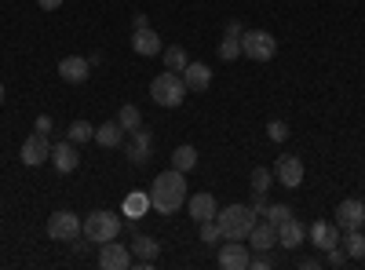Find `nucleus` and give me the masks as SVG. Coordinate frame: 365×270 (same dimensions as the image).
Instances as JSON below:
<instances>
[{
    "mask_svg": "<svg viewBox=\"0 0 365 270\" xmlns=\"http://www.w3.org/2000/svg\"><path fill=\"white\" fill-rule=\"evenodd\" d=\"M187 172H161L154 179V190H150V208H154L158 216H175L182 204H187Z\"/></svg>",
    "mask_w": 365,
    "mask_h": 270,
    "instance_id": "obj_1",
    "label": "nucleus"
},
{
    "mask_svg": "<svg viewBox=\"0 0 365 270\" xmlns=\"http://www.w3.org/2000/svg\"><path fill=\"white\" fill-rule=\"evenodd\" d=\"M216 223L223 230V242H245L256 227V212L249 204H227L216 212Z\"/></svg>",
    "mask_w": 365,
    "mask_h": 270,
    "instance_id": "obj_2",
    "label": "nucleus"
},
{
    "mask_svg": "<svg viewBox=\"0 0 365 270\" xmlns=\"http://www.w3.org/2000/svg\"><path fill=\"white\" fill-rule=\"evenodd\" d=\"M120 230H125L120 216H117V212H106V208H99V212H91V216L81 219V237H88L91 245L113 242V237H120Z\"/></svg>",
    "mask_w": 365,
    "mask_h": 270,
    "instance_id": "obj_3",
    "label": "nucleus"
},
{
    "mask_svg": "<svg viewBox=\"0 0 365 270\" xmlns=\"http://www.w3.org/2000/svg\"><path fill=\"white\" fill-rule=\"evenodd\" d=\"M150 99H154L158 106H165V110L182 106V99H187V84H182V73H175V70L158 73L154 81H150Z\"/></svg>",
    "mask_w": 365,
    "mask_h": 270,
    "instance_id": "obj_4",
    "label": "nucleus"
},
{
    "mask_svg": "<svg viewBox=\"0 0 365 270\" xmlns=\"http://www.w3.org/2000/svg\"><path fill=\"white\" fill-rule=\"evenodd\" d=\"M241 55L252 58V63H270L278 55V41H274L267 29H245L241 33Z\"/></svg>",
    "mask_w": 365,
    "mask_h": 270,
    "instance_id": "obj_5",
    "label": "nucleus"
},
{
    "mask_svg": "<svg viewBox=\"0 0 365 270\" xmlns=\"http://www.w3.org/2000/svg\"><path fill=\"white\" fill-rule=\"evenodd\" d=\"M48 237H51V242L70 245L73 237H81V216L70 212V208H58V212H51V216H48Z\"/></svg>",
    "mask_w": 365,
    "mask_h": 270,
    "instance_id": "obj_6",
    "label": "nucleus"
},
{
    "mask_svg": "<svg viewBox=\"0 0 365 270\" xmlns=\"http://www.w3.org/2000/svg\"><path fill=\"white\" fill-rule=\"evenodd\" d=\"M303 175H307V172H303V161L296 154H282L278 165H274V179H278L285 190H299L303 187Z\"/></svg>",
    "mask_w": 365,
    "mask_h": 270,
    "instance_id": "obj_7",
    "label": "nucleus"
},
{
    "mask_svg": "<svg viewBox=\"0 0 365 270\" xmlns=\"http://www.w3.org/2000/svg\"><path fill=\"white\" fill-rule=\"evenodd\" d=\"M340 234H344V230L336 227V219H332V223H329V219H314V223L307 227L311 245H314L322 256H325L329 249H336V245H340Z\"/></svg>",
    "mask_w": 365,
    "mask_h": 270,
    "instance_id": "obj_8",
    "label": "nucleus"
},
{
    "mask_svg": "<svg viewBox=\"0 0 365 270\" xmlns=\"http://www.w3.org/2000/svg\"><path fill=\"white\" fill-rule=\"evenodd\" d=\"M22 165L26 168H41L44 161H51V142H48V135H41V132H34L26 142H22Z\"/></svg>",
    "mask_w": 365,
    "mask_h": 270,
    "instance_id": "obj_9",
    "label": "nucleus"
},
{
    "mask_svg": "<svg viewBox=\"0 0 365 270\" xmlns=\"http://www.w3.org/2000/svg\"><path fill=\"white\" fill-rule=\"evenodd\" d=\"M332 219H336L340 230H361V227H365V204H361L358 197H347V201L336 204Z\"/></svg>",
    "mask_w": 365,
    "mask_h": 270,
    "instance_id": "obj_10",
    "label": "nucleus"
},
{
    "mask_svg": "<svg viewBox=\"0 0 365 270\" xmlns=\"http://www.w3.org/2000/svg\"><path fill=\"white\" fill-rule=\"evenodd\" d=\"M150 154H154V135H150L143 125L135 128V132H128V146H125V157L132 161V165H146L150 161Z\"/></svg>",
    "mask_w": 365,
    "mask_h": 270,
    "instance_id": "obj_11",
    "label": "nucleus"
},
{
    "mask_svg": "<svg viewBox=\"0 0 365 270\" xmlns=\"http://www.w3.org/2000/svg\"><path fill=\"white\" fill-rule=\"evenodd\" d=\"M99 266L103 270H128L132 266V249L120 245L117 237H113V242L99 245Z\"/></svg>",
    "mask_w": 365,
    "mask_h": 270,
    "instance_id": "obj_12",
    "label": "nucleus"
},
{
    "mask_svg": "<svg viewBox=\"0 0 365 270\" xmlns=\"http://www.w3.org/2000/svg\"><path fill=\"white\" fill-rule=\"evenodd\" d=\"M249 245L245 242H227V245H220V256H216V263L223 266V270H249Z\"/></svg>",
    "mask_w": 365,
    "mask_h": 270,
    "instance_id": "obj_13",
    "label": "nucleus"
},
{
    "mask_svg": "<svg viewBox=\"0 0 365 270\" xmlns=\"http://www.w3.org/2000/svg\"><path fill=\"white\" fill-rule=\"evenodd\" d=\"M216 212H220V204H216V197H212L208 190H201V194H190V197H187V216H190L194 223L216 219Z\"/></svg>",
    "mask_w": 365,
    "mask_h": 270,
    "instance_id": "obj_14",
    "label": "nucleus"
},
{
    "mask_svg": "<svg viewBox=\"0 0 365 270\" xmlns=\"http://www.w3.org/2000/svg\"><path fill=\"white\" fill-rule=\"evenodd\" d=\"M51 165L58 168V172H77V165H81V150H77V142H70V139H63V142H55L51 146Z\"/></svg>",
    "mask_w": 365,
    "mask_h": 270,
    "instance_id": "obj_15",
    "label": "nucleus"
},
{
    "mask_svg": "<svg viewBox=\"0 0 365 270\" xmlns=\"http://www.w3.org/2000/svg\"><path fill=\"white\" fill-rule=\"evenodd\" d=\"M58 77H63L66 84H84L91 77V63L84 55H66L63 63H58Z\"/></svg>",
    "mask_w": 365,
    "mask_h": 270,
    "instance_id": "obj_16",
    "label": "nucleus"
},
{
    "mask_svg": "<svg viewBox=\"0 0 365 270\" xmlns=\"http://www.w3.org/2000/svg\"><path fill=\"white\" fill-rule=\"evenodd\" d=\"M132 51H135V55H161L165 44H161V37H158V29H154V26L132 29Z\"/></svg>",
    "mask_w": 365,
    "mask_h": 270,
    "instance_id": "obj_17",
    "label": "nucleus"
},
{
    "mask_svg": "<svg viewBox=\"0 0 365 270\" xmlns=\"http://www.w3.org/2000/svg\"><path fill=\"white\" fill-rule=\"evenodd\" d=\"M128 249H132V256H139V266H154V259L161 256V242L150 234H135Z\"/></svg>",
    "mask_w": 365,
    "mask_h": 270,
    "instance_id": "obj_18",
    "label": "nucleus"
},
{
    "mask_svg": "<svg viewBox=\"0 0 365 270\" xmlns=\"http://www.w3.org/2000/svg\"><path fill=\"white\" fill-rule=\"evenodd\" d=\"M245 242H249V249H256V252H270L274 245H278V227H274V223H259L256 219V227H252V234L245 237Z\"/></svg>",
    "mask_w": 365,
    "mask_h": 270,
    "instance_id": "obj_19",
    "label": "nucleus"
},
{
    "mask_svg": "<svg viewBox=\"0 0 365 270\" xmlns=\"http://www.w3.org/2000/svg\"><path fill=\"white\" fill-rule=\"evenodd\" d=\"M303 242H307V227L289 216V219L278 227V245H282V249H299Z\"/></svg>",
    "mask_w": 365,
    "mask_h": 270,
    "instance_id": "obj_20",
    "label": "nucleus"
},
{
    "mask_svg": "<svg viewBox=\"0 0 365 270\" xmlns=\"http://www.w3.org/2000/svg\"><path fill=\"white\" fill-rule=\"evenodd\" d=\"M182 84H187V92H205V88L212 84V70L205 63H190L187 70H182Z\"/></svg>",
    "mask_w": 365,
    "mask_h": 270,
    "instance_id": "obj_21",
    "label": "nucleus"
},
{
    "mask_svg": "<svg viewBox=\"0 0 365 270\" xmlns=\"http://www.w3.org/2000/svg\"><path fill=\"white\" fill-rule=\"evenodd\" d=\"M125 128H120L117 121H106V125H99L96 128V142L103 146V150H113V146H120V142H125Z\"/></svg>",
    "mask_w": 365,
    "mask_h": 270,
    "instance_id": "obj_22",
    "label": "nucleus"
},
{
    "mask_svg": "<svg viewBox=\"0 0 365 270\" xmlns=\"http://www.w3.org/2000/svg\"><path fill=\"white\" fill-rule=\"evenodd\" d=\"M146 212H150V194H139V190H135V194L125 197V216H128V223H139Z\"/></svg>",
    "mask_w": 365,
    "mask_h": 270,
    "instance_id": "obj_23",
    "label": "nucleus"
},
{
    "mask_svg": "<svg viewBox=\"0 0 365 270\" xmlns=\"http://www.w3.org/2000/svg\"><path fill=\"white\" fill-rule=\"evenodd\" d=\"M340 249L347 252V259H365V234L361 230H344Z\"/></svg>",
    "mask_w": 365,
    "mask_h": 270,
    "instance_id": "obj_24",
    "label": "nucleus"
},
{
    "mask_svg": "<svg viewBox=\"0 0 365 270\" xmlns=\"http://www.w3.org/2000/svg\"><path fill=\"white\" fill-rule=\"evenodd\" d=\"M172 168H175V172H190V168H197V150L187 146V142L175 146V150H172Z\"/></svg>",
    "mask_w": 365,
    "mask_h": 270,
    "instance_id": "obj_25",
    "label": "nucleus"
},
{
    "mask_svg": "<svg viewBox=\"0 0 365 270\" xmlns=\"http://www.w3.org/2000/svg\"><path fill=\"white\" fill-rule=\"evenodd\" d=\"M161 55H165V66H168V70H175V73H182V70L190 66V55L182 51V44H172V48H165Z\"/></svg>",
    "mask_w": 365,
    "mask_h": 270,
    "instance_id": "obj_26",
    "label": "nucleus"
},
{
    "mask_svg": "<svg viewBox=\"0 0 365 270\" xmlns=\"http://www.w3.org/2000/svg\"><path fill=\"white\" fill-rule=\"evenodd\" d=\"M117 125L125 128V132H135V128L143 125V113H139V106H132V103L120 106V113H117Z\"/></svg>",
    "mask_w": 365,
    "mask_h": 270,
    "instance_id": "obj_27",
    "label": "nucleus"
},
{
    "mask_svg": "<svg viewBox=\"0 0 365 270\" xmlns=\"http://www.w3.org/2000/svg\"><path fill=\"white\" fill-rule=\"evenodd\" d=\"M66 139L70 142H91V139H96V125H91V121H73L70 125V132H66Z\"/></svg>",
    "mask_w": 365,
    "mask_h": 270,
    "instance_id": "obj_28",
    "label": "nucleus"
},
{
    "mask_svg": "<svg viewBox=\"0 0 365 270\" xmlns=\"http://www.w3.org/2000/svg\"><path fill=\"white\" fill-rule=\"evenodd\" d=\"M220 58H223V63H234V58H241V37H223L220 41Z\"/></svg>",
    "mask_w": 365,
    "mask_h": 270,
    "instance_id": "obj_29",
    "label": "nucleus"
},
{
    "mask_svg": "<svg viewBox=\"0 0 365 270\" xmlns=\"http://www.w3.org/2000/svg\"><path fill=\"white\" fill-rule=\"evenodd\" d=\"M270 179H274L270 168H252V179H249V183H252V194H267V190H270Z\"/></svg>",
    "mask_w": 365,
    "mask_h": 270,
    "instance_id": "obj_30",
    "label": "nucleus"
},
{
    "mask_svg": "<svg viewBox=\"0 0 365 270\" xmlns=\"http://www.w3.org/2000/svg\"><path fill=\"white\" fill-rule=\"evenodd\" d=\"M289 216H292V208H289V204H267V212H263V219L274 223V227H282Z\"/></svg>",
    "mask_w": 365,
    "mask_h": 270,
    "instance_id": "obj_31",
    "label": "nucleus"
},
{
    "mask_svg": "<svg viewBox=\"0 0 365 270\" xmlns=\"http://www.w3.org/2000/svg\"><path fill=\"white\" fill-rule=\"evenodd\" d=\"M201 242H205V245H220V242H223V230H220L216 219H205V223H201Z\"/></svg>",
    "mask_w": 365,
    "mask_h": 270,
    "instance_id": "obj_32",
    "label": "nucleus"
},
{
    "mask_svg": "<svg viewBox=\"0 0 365 270\" xmlns=\"http://www.w3.org/2000/svg\"><path fill=\"white\" fill-rule=\"evenodd\" d=\"M267 135H270L274 142H285V139H289V125H285V121H270V125H267Z\"/></svg>",
    "mask_w": 365,
    "mask_h": 270,
    "instance_id": "obj_33",
    "label": "nucleus"
},
{
    "mask_svg": "<svg viewBox=\"0 0 365 270\" xmlns=\"http://www.w3.org/2000/svg\"><path fill=\"white\" fill-rule=\"evenodd\" d=\"M325 263H329V266H344V263H347V252H344L340 245L329 249V252H325Z\"/></svg>",
    "mask_w": 365,
    "mask_h": 270,
    "instance_id": "obj_34",
    "label": "nucleus"
},
{
    "mask_svg": "<svg viewBox=\"0 0 365 270\" xmlns=\"http://www.w3.org/2000/svg\"><path fill=\"white\" fill-rule=\"evenodd\" d=\"M249 266H252V270H270V266H274V259H270V252H259V256H252V259H249Z\"/></svg>",
    "mask_w": 365,
    "mask_h": 270,
    "instance_id": "obj_35",
    "label": "nucleus"
},
{
    "mask_svg": "<svg viewBox=\"0 0 365 270\" xmlns=\"http://www.w3.org/2000/svg\"><path fill=\"white\" fill-rule=\"evenodd\" d=\"M249 208H252V212H256V216H263V212H267V201H263V194H252V201H249Z\"/></svg>",
    "mask_w": 365,
    "mask_h": 270,
    "instance_id": "obj_36",
    "label": "nucleus"
},
{
    "mask_svg": "<svg viewBox=\"0 0 365 270\" xmlns=\"http://www.w3.org/2000/svg\"><path fill=\"white\" fill-rule=\"evenodd\" d=\"M34 128H37L41 135H48V132H51V117H48V113H41V117H37V125H34Z\"/></svg>",
    "mask_w": 365,
    "mask_h": 270,
    "instance_id": "obj_37",
    "label": "nucleus"
},
{
    "mask_svg": "<svg viewBox=\"0 0 365 270\" xmlns=\"http://www.w3.org/2000/svg\"><path fill=\"white\" fill-rule=\"evenodd\" d=\"M146 26H150L146 11H135V15H132V29H146Z\"/></svg>",
    "mask_w": 365,
    "mask_h": 270,
    "instance_id": "obj_38",
    "label": "nucleus"
},
{
    "mask_svg": "<svg viewBox=\"0 0 365 270\" xmlns=\"http://www.w3.org/2000/svg\"><path fill=\"white\" fill-rule=\"evenodd\" d=\"M227 33H230V37H241V33H245V26H241L237 19H230V22H227Z\"/></svg>",
    "mask_w": 365,
    "mask_h": 270,
    "instance_id": "obj_39",
    "label": "nucleus"
},
{
    "mask_svg": "<svg viewBox=\"0 0 365 270\" xmlns=\"http://www.w3.org/2000/svg\"><path fill=\"white\" fill-rule=\"evenodd\" d=\"M37 8H44V11H58V8H63V0H37Z\"/></svg>",
    "mask_w": 365,
    "mask_h": 270,
    "instance_id": "obj_40",
    "label": "nucleus"
},
{
    "mask_svg": "<svg viewBox=\"0 0 365 270\" xmlns=\"http://www.w3.org/2000/svg\"><path fill=\"white\" fill-rule=\"evenodd\" d=\"M299 266H303V270H318V266H322V259H314V256H303V259H299Z\"/></svg>",
    "mask_w": 365,
    "mask_h": 270,
    "instance_id": "obj_41",
    "label": "nucleus"
},
{
    "mask_svg": "<svg viewBox=\"0 0 365 270\" xmlns=\"http://www.w3.org/2000/svg\"><path fill=\"white\" fill-rule=\"evenodd\" d=\"M0 106H4V84H0Z\"/></svg>",
    "mask_w": 365,
    "mask_h": 270,
    "instance_id": "obj_42",
    "label": "nucleus"
},
{
    "mask_svg": "<svg viewBox=\"0 0 365 270\" xmlns=\"http://www.w3.org/2000/svg\"><path fill=\"white\" fill-rule=\"evenodd\" d=\"M0 234H4V230H0Z\"/></svg>",
    "mask_w": 365,
    "mask_h": 270,
    "instance_id": "obj_43",
    "label": "nucleus"
}]
</instances>
